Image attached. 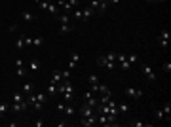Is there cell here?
<instances>
[{"mask_svg":"<svg viewBox=\"0 0 171 127\" xmlns=\"http://www.w3.org/2000/svg\"><path fill=\"white\" fill-rule=\"evenodd\" d=\"M91 114H93V108L84 102V104L80 106V118H88V116H91Z\"/></svg>","mask_w":171,"mask_h":127,"instance_id":"11","label":"cell"},{"mask_svg":"<svg viewBox=\"0 0 171 127\" xmlns=\"http://www.w3.org/2000/svg\"><path fill=\"white\" fill-rule=\"evenodd\" d=\"M124 93L128 95V97H131V99H141V97H142V91L135 89V87H125Z\"/></svg>","mask_w":171,"mask_h":127,"instance_id":"7","label":"cell"},{"mask_svg":"<svg viewBox=\"0 0 171 127\" xmlns=\"http://www.w3.org/2000/svg\"><path fill=\"white\" fill-rule=\"evenodd\" d=\"M116 55H118V53H116V51H108V53H107V55H105V57H107V59H108V61H112V63H116Z\"/></svg>","mask_w":171,"mask_h":127,"instance_id":"30","label":"cell"},{"mask_svg":"<svg viewBox=\"0 0 171 127\" xmlns=\"http://www.w3.org/2000/svg\"><path fill=\"white\" fill-rule=\"evenodd\" d=\"M44 44V38L38 36V38H32V46H42Z\"/></svg>","mask_w":171,"mask_h":127,"instance_id":"33","label":"cell"},{"mask_svg":"<svg viewBox=\"0 0 171 127\" xmlns=\"http://www.w3.org/2000/svg\"><path fill=\"white\" fill-rule=\"evenodd\" d=\"M74 30V25L72 23H63V25L59 27V34H68V32H72Z\"/></svg>","mask_w":171,"mask_h":127,"instance_id":"12","label":"cell"},{"mask_svg":"<svg viewBox=\"0 0 171 127\" xmlns=\"http://www.w3.org/2000/svg\"><path fill=\"white\" fill-rule=\"evenodd\" d=\"M154 116H156L158 121H165V114H164V110H162V106H158V108L154 110Z\"/></svg>","mask_w":171,"mask_h":127,"instance_id":"17","label":"cell"},{"mask_svg":"<svg viewBox=\"0 0 171 127\" xmlns=\"http://www.w3.org/2000/svg\"><path fill=\"white\" fill-rule=\"evenodd\" d=\"M55 17H57V21H59L61 25H63V23H71V13H63V15L57 13Z\"/></svg>","mask_w":171,"mask_h":127,"instance_id":"16","label":"cell"},{"mask_svg":"<svg viewBox=\"0 0 171 127\" xmlns=\"http://www.w3.org/2000/svg\"><path fill=\"white\" fill-rule=\"evenodd\" d=\"M28 70H31V72H38V70H40V61L32 59V61H31V66H28Z\"/></svg>","mask_w":171,"mask_h":127,"instance_id":"19","label":"cell"},{"mask_svg":"<svg viewBox=\"0 0 171 127\" xmlns=\"http://www.w3.org/2000/svg\"><path fill=\"white\" fill-rule=\"evenodd\" d=\"M108 101H110V93H103L101 99H99V104H107Z\"/></svg>","mask_w":171,"mask_h":127,"instance_id":"25","label":"cell"},{"mask_svg":"<svg viewBox=\"0 0 171 127\" xmlns=\"http://www.w3.org/2000/svg\"><path fill=\"white\" fill-rule=\"evenodd\" d=\"M88 82H89V84H99V80H97V76H93V74H91V76H88Z\"/></svg>","mask_w":171,"mask_h":127,"instance_id":"36","label":"cell"},{"mask_svg":"<svg viewBox=\"0 0 171 127\" xmlns=\"http://www.w3.org/2000/svg\"><path fill=\"white\" fill-rule=\"evenodd\" d=\"M169 36H171V32H169V29H164L160 32V36H158V42H160V46L164 47H167V44H169Z\"/></svg>","mask_w":171,"mask_h":127,"instance_id":"4","label":"cell"},{"mask_svg":"<svg viewBox=\"0 0 171 127\" xmlns=\"http://www.w3.org/2000/svg\"><path fill=\"white\" fill-rule=\"evenodd\" d=\"M97 93H110V89H108V85L107 84H99V89H97Z\"/></svg>","mask_w":171,"mask_h":127,"instance_id":"26","label":"cell"},{"mask_svg":"<svg viewBox=\"0 0 171 127\" xmlns=\"http://www.w3.org/2000/svg\"><path fill=\"white\" fill-rule=\"evenodd\" d=\"M27 72H28V70H27V68H25V66H23V65H21V66H17V76H25Z\"/></svg>","mask_w":171,"mask_h":127,"instance_id":"34","label":"cell"},{"mask_svg":"<svg viewBox=\"0 0 171 127\" xmlns=\"http://www.w3.org/2000/svg\"><path fill=\"white\" fill-rule=\"evenodd\" d=\"M27 102L32 106V108L36 110V112H40L42 110V101L40 99H36V95H32V93H28V97H27Z\"/></svg>","mask_w":171,"mask_h":127,"instance_id":"1","label":"cell"},{"mask_svg":"<svg viewBox=\"0 0 171 127\" xmlns=\"http://www.w3.org/2000/svg\"><path fill=\"white\" fill-rule=\"evenodd\" d=\"M154 2H164V0H154Z\"/></svg>","mask_w":171,"mask_h":127,"instance_id":"47","label":"cell"},{"mask_svg":"<svg viewBox=\"0 0 171 127\" xmlns=\"http://www.w3.org/2000/svg\"><path fill=\"white\" fill-rule=\"evenodd\" d=\"M95 123H97V114L95 112L88 118H80V125H84V127H93Z\"/></svg>","mask_w":171,"mask_h":127,"instance_id":"5","label":"cell"},{"mask_svg":"<svg viewBox=\"0 0 171 127\" xmlns=\"http://www.w3.org/2000/svg\"><path fill=\"white\" fill-rule=\"evenodd\" d=\"M34 2H36V4H40V2H42V0H34Z\"/></svg>","mask_w":171,"mask_h":127,"instance_id":"46","label":"cell"},{"mask_svg":"<svg viewBox=\"0 0 171 127\" xmlns=\"http://www.w3.org/2000/svg\"><path fill=\"white\" fill-rule=\"evenodd\" d=\"M97 123H99V125H103V127L110 125V123H108V118H107V114H97Z\"/></svg>","mask_w":171,"mask_h":127,"instance_id":"14","label":"cell"},{"mask_svg":"<svg viewBox=\"0 0 171 127\" xmlns=\"http://www.w3.org/2000/svg\"><path fill=\"white\" fill-rule=\"evenodd\" d=\"M97 65L99 66H105V68H108V70H114V66H116V63H112V61H108L105 55H101V57H97Z\"/></svg>","mask_w":171,"mask_h":127,"instance_id":"6","label":"cell"},{"mask_svg":"<svg viewBox=\"0 0 171 127\" xmlns=\"http://www.w3.org/2000/svg\"><path fill=\"white\" fill-rule=\"evenodd\" d=\"M89 8H93V11H99V2H97V0H91V6Z\"/></svg>","mask_w":171,"mask_h":127,"instance_id":"39","label":"cell"},{"mask_svg":"<svg viewBox=\"0 0 171 127\" xmlns=\"http://www.w3.org/2000/svg\"><path fill=\"white\" fill-rule=\"evenodd\" d=\"M125 57H128L129 65H137V63H139V59H137V55H125Z\"/></svg>","mask_w":171,"mask_h":127,"instance_id":"31","label":"cell"},{"mask_svg":"<svg viewBox=\"0 0 171 127\" xmlns=\"http://www.w3.org/2000/svg\"><path fill=\"white\" fill-rule=\"evenodd\" d=\"M63 91H65V82H59V84H57V93L63 95Z\"/></svg>","mask_w":171,"mask_h":127,"instance_id":"35","label":"cell"},{"mask_svg":"<svg viewBox=\"0 0 171 127\" xmlns=\"http://www.w3.org/2000/svg\"><path fill=\"white\" fill-rule=\"evenodd\" d=\"M50 82H53V84H59V82H63V76H61L59 70H53V72H51V80H50Z\"/></svg>","mask_w":171,"mask_h":127,"instance_id":"18","label":"cell"},{"mask_svg":"<svg viewBox=\"0 0 171 127\" xmlns=\"http://www.w3.org/2000/svg\"><path fill=\"white\" fill-rule=\"evenodd\" d=\"M78 61H80V53L72 51V53H71V61H68V70H74L76 65H78Z\"/></svg>","mask_w":171,"mask_h":127,"instance_id":"9","label":"cell"},{"mask_svg":"<svg viewBox=\"0 0 171 127\" xmlns=\"http://www.w3.org/2000/svg\"><path fill=\"white\" fill-rule=\"evenodd\" d=\"M21 19H23V21H34L36 17L31 13V11H23V13H21Z\"/></svg>","mask_w":171,"mask_h":127,"instance_id":"24","label":"cell"},{"mask_svg":"<svg viewBox=\"0 0 171 127\" xmlns=\"http://www.w3.org/2000/svg\"><path fill=\"white\" fill-rule=\"evenodd\" d=\"M91 15H93V8H89V6L84 8V10H82V21H88Z\"/></svg>","mask_w":171,"mask_h":127,"instance_id":"15","label":"cell"},{"mask_svg":"<svg viewBox=\"0 0 171 127\" xmlns=\"http://www.w3.org/2000/svg\"><path fill=\"white\" fill-rule=\"evenodd\" d=\"M25 46H32V38L31 36H25Z\"/></svg>","mask_w":171,"mask_h":127,"instance_id":"42","label":"cell"},{"mask_svg":"<svg viewBox=\"0 0 171 127\" xmlns=\"http://www.w3.org/2000/svg\"><path fill=\"white\" fill-rule=\"evenodd\" d=\"M8 108H10V104H8V102H0V118L6 114V110H8Z\"/></svg>","mask_w":171,"mask_h":127,"instance_id":"28","label":"cell"},{"mask_svg":"<svg viewBox=\"0 0 171 127\" xmlns=\"http://www.w3.org/2000/svg\"><path fill=\"white\" fill-rule=\"evenodd\" d=\"M72 17H74V19H80V21H82V10H76L74 13H72Z\"/></svg>","mask_w":171,"mask_h":127,"instance_id":"37","label":"cell"},{"mask_svg":"<svg viewBox=\"0 0 171 127\" xmlns=\"http://www.w3.org/2000/svg\"><path fill=\"white\" fill-rule=\"evenodd\" d=\"M97 2H105V0H97Z\"/></svg>","mask_w":171,"mask_h":127,"instance_id":"48","label":"cell"},{"mask_svg":"<svg viewBox=\"0 0 171 127\" xmlns=\"http://www.w3.org/2000/svg\"><path fill=\"white\" fill-rule=\"evenodd\" d=\"M55 108H57V112H63V110H65V104H63V102H59Z\"/></svg>","mask_w":171,"mask_h":127,"instance_id":"41","label":"cell"},{"mask_svg":"<svg viewBox=\"0 0 171 127\" xmlns=\"http://www.w3.org/2000/svg\"><path fill=\"white\" fill-rule=\"evenodd\" d=\"M21 89L25 91V93H32V91H34V84H31V82H25Z\"/></svg>","mask_w":171,"mask_h":127,"instance_id":"21","label":"cell"},{"mask_svg":"<svg viewBox=\"0 0 171 127\" xmlns=\"http://www.w3.org/2000/svg\"><path fill=\"white\" fill-rule=\"evenodd\" d=\"M129 125H131V127H145V125H148V123H145V121H139V120H133V121H129Z\"/></svg>","mask_w":171,"mask_h":127,"instance_id":"29","label":"cell"},{"mask_svg":"<svg viewBox=\"0 0 171 127\" xmlns=\"http://www.w3.org/2000/svg\"><path fill=\"white\" fill-rule=\"evenodd\" d=\"M162 110L165 114V121H171V102L167 101L165 104H162Z\"/></svg>","mask_w":171,"mask_h":127,"instance_id":"13","label":"cell"},{"mask_svg":"<svg viewBox=\"0 0 171 127\" xmlns=\"http://www.w3.org/2000/svg\"><path fill=\"white\" fill-rule=\"evenodd\" d=\"M15 47H17V49H23V47H25V34H21V36L17 38V42H15Z\"/></svg>","mask_w":171,"mask_h":127,"instance_id":"23","label":"cell"},{"mask_svg":"<svg viewBox=\"0 0 171 127\" xmlns=\"http://www.w3.org/2000/svg\"><path fill=\"white\" fill-rule=\"evenodd\" d=\"M23 101H25V97L21 93H14V102H23Z\"/></svg>","mask_w":171,"mask_h":127,"instance_id":"32","label":"cell"},{"mask_svg":"<svg viewBox=\"0 0 171 127\" xmlns=\"http://www.w3.org/2000/svg\"><path fill=\"white\" fill-rule=\"evenodd\" d=\"M141 68H142V72H145V76L148 78L150 82H154L156 80V76H154V72H152V68H150L148 65H146V63H141Z\"/></svg>","mask_w":171,"mask_h":127,"instance_id":"8","label":"cell"},{"mask_svg":"<svg viewBox=\"0 0 171 127\" xmlns=\"http://www.w3.org/2000/svg\"><path fill=\"white\" fill-rule=\"evenodd\" d=\"M120 0H108V4H118Z\"/></svg>","mask_w":171,"mask_h":127,"instance_id":"45","label":"cell"},{"mask_svg":"<svg viewBox=\"0 0 171 127\" xmlns=\"http://www.w3.org/2000/svg\"><path fill=\"white\" fill-rule=\"evenodd\" d=\"M63 112L67 114L68 118H71V116H74V114H76V108H74V106H68V104H65V110H63Z\"/></svg>","mask_w":171,"mask_h":127,"instance_id":"22","label":"cell"},{"mask_svg":"<svg viewBox=\"0 0 171 127\" xmlns=\"http://www.w3.org/2000/svg\"><path fill=\"white\" fill-rule=\"evenodd\" d=\"M116 61H120V65H122V68H124V70H129V68H131V65H129L128 57H125L124 53H118L116 55Z\"/></svg>","mask_w":171,"mask_h":127,"instance_id":"10","label":"cell"},{"mask_svg":"<svg viewBox=\"0 0 171 127\" xmlns=\"http://www.w3.org/2000/svg\"><path fill=\"white\" fill-rule=\"evenodd\" d=\"M146 2H154V0H146Z\"/></svg>","mask_w":171,"mask_h":127,"instance_id":"49","label":"cell"},{"mask_svg":"<svg viewBox=\"0 0 171 127\" xmlns=\"http://www.w3.org/2000/svg\"><path fill=\"white\" fill-rule=\"evenodd\" d=\"M15 30H19L17 25H10V32H15Z\"/></svg>","mask_w":171,"mask_h":127,"instance_id":"44","label":"cell"},{"mask_svg":"<svg viewBox=\"0 0 171 127\" xmlns=\"http://www.w3.org/2000/svg\"><path fill=\"white\" fill-rule=\"evenodd\" d=\"M44 125V120H36L34 121V127H42Z\"/></svg>","mask_w":171,"mask_h":127,"instance_id":"43","label":"cell"},{"mask_svg":"<svg viewBox=\"0 0 171 127\" xmlns=\"http://www.w3.org/2000/svg\"><path fill=\"white\" fill-rule=\"evenodd\" d=\"M61 76H63V80H68V78H71V70H63V72H61Z\"/></svg>","mask_w":171,"mask_h":127,"instance_id":"38","label":"cell"},{"mask_svg":"<svg viewBox=\"0 0 171 127\" xmlns=\"http://www.w3.org/2000/svg\"><path fill=\"white\" fill-rule=\"evenodd\" d=\"M38 6L42 8V10H48V11H51L53 15H57V13H59V6H57V4H51V2H48V0H42V2H40Z\"/></svg>","mask_w":171,"mask_h":127,"instance_id":"2","label":"cell"},{"mask_svg":"<svg viewBox=\"0 0 171 127\" xmlns=\"http://www.w3.org/2000/svg\"><path fill=\"white\" fill-rule=\"evenodd\" d=\"M164 70H165L167 74H171V63H169V61H167V63H164Z\"/></svg>","mask_w":171,"mask_h":127,"instance_id":"40","label":"cell"},{"mask_svg":"<svg viewBox=\"0 0 171 127\" xmlns=\"http://www.w3.org/2000/svg\"><path fill=\"white\" fill-rule=\"evenodd\" d=\"M118 110H120V114H128L129 112V104L122 102V104H118Z\"/></svg>","mask_w":171,"mask_h":127,"instance_id":"27","label":"cell"},{"mask_svg":"<svg viewBox=\"0 0 171 127\" xmlns=\"http://www.w3.org/2000/svg\"><path fill=\"white\" fill-rule=\"evenodd\" d=\"M28 106H31V104H28V102H27V99H25L23 102H14V104L10 106V110H11L14 114H19V112H25Z\"/></svg>","mask_w":171,"mask_h":127,"instance_id":"3","label":"cell"},{"mask_svg":"<svg viewBox=\"0 0 171 127\" xmlns=\"http://www.w3.org/2000/svg\"><path fill=\"white\" fill-rule=\"evenodd\" d=\"M48 95H51V97L57 95V84H53V82H50V84H48Z\"/></svg>","mask_w":171,"mask_h":127,"instance_id":"20","label":"cell"}]
</instances>
